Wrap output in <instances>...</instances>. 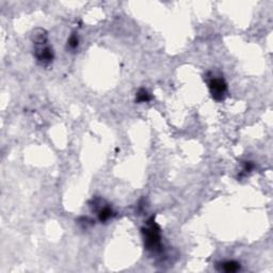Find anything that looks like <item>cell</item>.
Masks as SVG:
<instances>
[{
	"label": "cell",
	"mask_w": 273,
	"mask_h": 273,
	"mask_svg": "<svg viewBox=\"0 0 273 273\" xmlns=\"http://www.w3.org/2000/svg\"><path fill=\"white\" fill-rule=\"evenodd\" d=\"M33 43V54L36 62L41 66L47 67L52 63L54 58V52L48 41L47 31L43 28H37L33 30L31 35Z\"/></svg>",
	"instance_id": "6da1fadb"
},
{
	"label": "cell",
	"mask_w": 273,
	"mask_h": 273,
	"mask_svg": "<svg viewBox=\"0 0 273 273\" xmlns=\"http://www.w3.org/2000/svg\"><path fill=\"white\" fill-rule=\"evenodd\" d=\"M144 247L150 252H159L161 250V231L159 225L155 222L152 217L146 221V225L142 229Z\"/></svg>",
	"instance_id": "7a4b0ae2"
},
{
	"label": "cell",
	"mask_w": 273,
	"mask_h": 273,
	"mask_svg": "<svg viewBox=\"0 0 273 273\" xmlns=\"http://www.w3.org/2000/svg\"><path fill=\"white\" fill-rule=\"evenodd\" d=\"M208 88L209 92L212 94V97L216 101H222L226 97L228 93V83L224 80V78L221 76H216L212 73H208Z\"/></svg>",
	"instance_id": "3957f363"
},
{
	"label": "cell",
	"mask_w": 273,
	"mask_h": 273,
	"mask_svg": "<svg viewBox=\"0 0 273 273\" xmlns=\"http://www.w3.org/2000/svg\"><path fill=\"white\" fill-rule=\"evenodd\" d=\"M90 204L93 212L97 213V218L100 223H106L115 216L113 209L103 199L93 198Z\"/></svg>",
	"instance_id": "277c9868"
},
{
	"label": "cell",
	"mask_w": 273,
	"mask_h": 273,
	"mask_svg": "<svg viewBox=\"0 0 273 273\" xmlns=\"http://www.w3.org/2000/svg\"><path fill=\"white\" fill-rule=\"evenodd\" d=\"M217 268L219 271H223L226 273H233L240 270V264L235 261H225L222 263L217 264Z\"/></svg>",
	"instance_id": "5b68a950"
},
{
	"label": "cell",
	"mask_w": 273,
	"mask_h": 273,
	"mask_svg": "<svg viewBox=\"0 0 273 273\" xmlns=\"http://www.w3.org/2000/svg\"><path fill=\"white\" fill-rule=\"evenodd\" d=\"M152 99V96L149 92H147V90L145 89H140L138 92H137V95H136V101L139 104L141 103H147V101H150Z\"/></svg>",
	"instance_id": "8992f818"
},
{
	"label": "cell",
	"mask_w": 273,
	"mask_h": 273,
	"mask_svg": "<svg viewBox=\"0 0 273 273\" xmlns=\"http://www.w3.org/2000/svg\"><path fill=\"white\" fill-rule=\"evenodd\" d=\"M78 45H79V37H78L77 33H72L67 40V46L69 49L75 50L78 47Z\"/></svg>",
	"instance_id": "52a82bcc"
},
{
	"label": "cell",
	"mask_w": 273,
	"mask_h": 273,
	"mask_svg": "<svg viewBox=\"0 0 273 273\" xmlns=\"http://www.w3.org/2000/svg\"><path fill=\"white\" fill-rule=\"evenodd\" d=\"M254 169V163L252 161H246L244 163V173H250L252 172V170Z\"/></svg>",
	"instance_id": "ba28073f"
}]
</instances>
